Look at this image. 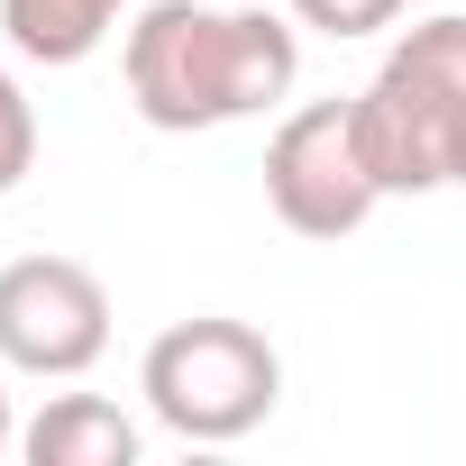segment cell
Here are the masks:
<instances>
[{"label":"cell","mask_w":466,"mask_h":466,"mask_svg":"<svg viewBox=\"0 0 466 466\" xmlns=\"http://www.w3.org/2000/svg\"><path fill=\"white\" fill-rule=\"evenodd\" d=\"M19 448V420H10V384H0V457Z\"/></svg>","instance_id":"30bf717a"},{"label":"cell","mask_w":466,"mask_h":466,"mask_svg":"<svg viewBox=\"0 0 466 466\" xmlns=\"http://www.w3.org/2000/svg\"><path fill=\"white\" fill-rule=\"evenodd\" d=\"M110 357V284L83 257H10L0 266V366L74 384Z\"/></svg>","instance_id":"5b68a950"},{"label":"cell","mask_w":466,"mask_h":466,"mask_svg":"<svg viewBox=\"0 0 466 466\" xmlns=\"http://www.w3.org/2000/svg\"><path fill=\"white\" fill-rule=\"evenodd\" d=\"M137 420L101 393H56L28 430H19V457L28 466H137Z\"/></svg>","instance_id":"8992f818"},{"label":"cell","mask_w":466,"mask_h":466,"mask_svg":"<svg viewBox=\"0 0 466 466\" xmlns=\"http://www.w3.org/2000/svg\"><path fill=\"white\" fill-rule=\"evenodd\" d=\"M37 174V101L19 92V74L0 65V192H19Z\"/></svg>","instance_id":"ba28073f"},{"label":"cell","mask_w":466,"mask_h":466,"mask_svg":"<svg viewBox=\"0 0 466 466\" xmlns=\"http://www.w3.org/2000/svg\"><path fill=\"white\" fill-rule=\"evenodd\" d=\"M284 10H293V28H320V37H375L411 0H284Z\"/></svg>","instance_id":"9c48e42d"},{"label":"cell","mask_w":466,"mask_h":466,"mask_svg":"<svg viewBox=\"0 0 466 466\" xmlns=\"http://www.w3.org/2000/svg\"><path fill=\"white\" fill-rule=\"evenodd\" d=\"M457 183H466V137H457Z\"/></svg>","instance_id":"8fae6325"},{"label":"cell","mask_w":466,"mask_h":466,"mask_svg":"<svg viewBox=\"0 0 466 466\" xmlns=\"http://www.w3.org/2000/svg\"><path fill=\"white\" fill-rule=\"evenodd\" d=\"M119 74L147 128L201 137L228 119H257L302 83L293 10H201V0H147L119 37Z\"/></svg>","instance_id":"6da1fadb"},{"label":"cell","mask_w":466,"mask_h":466,"mask_svg":"<svg viewBox=\"0 0 466 466\" xmlns=\"http://www.w3.org/2000/svg\"><path fill=\"white\" fill-rule=\"evenodd\" d=\"M384 201L366 137H357V101H302L275 119L266 137V210L293 228V238H348L366 228Z\"/></svg>","instance_id":"277c9868"},{"label":"cell","mask_w":466,"mask_h":466,"mask_svg":"<svg viewBox=\"0 0 466 466\" xmlns=\"http://www.w3.org/2000/svg\"><path fill=\"white\" fill-rule=\"evenodd\" d=\"M137 393H147V411H156L174 439L228 448V439H248V430L275 420V402H284V357H275L266 329L201 311V320H174V329L147 339Z\"/></svg>","instance_id":"3957f363"},{"label":"cell","mask_w":466,"mask_h":466,"mask_svg":"<svg viewBox=\"0 0 466 466\" xmlns=\"http://www.w3.org/2000/svg\"><path fill=\"white\" fill-rule=\"evenodd\" d=\"M128 28V0H0V37L28 65H83Z\"/></svg>","instance_id":"52a82bcc"},{"label":"cell","mask_w":466,"mask_h":466,"mask_svg":"<svg viewBox=\"0 0 466 466\" xmlns=\"http://www.w3.org/2000/svg\"><path fill=\"white\" fill-rule=\"evenodd\" d=\"M357 137L366 165L393 192H439L457 183V137H466V10H439L393 37L375 83L357 92Z\"/></svg>","instance_id":"7a4b0ae2"}]
</instances>
